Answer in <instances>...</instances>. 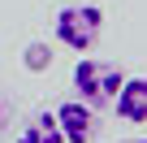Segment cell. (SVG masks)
<instances>
[{"instance_id": "277c9868", "label": "cell", "mask_w": 147, "mask_h": 143, "mask_svg": "<svg viewBox=\"0 0 147 143\" xmlns=\"http://www.w3.org/2000/svg\"><path fill=\"white\" fill-rule=\"evenodd\" d=\"M113 104H117V117H121V121L143 126V121H147V78H125Z\"/></svg>"}, {"instance_id": "8992f818", "label": "cell", "mask_w": 147, "mask_h": 143, "mask_svg": "<svg viewBox=\"0 0 147 143\" xmlns=\"http://www.w3.org/2000/svg\"><path fill=\"white\" fill-rule=\"evenodd\" d=\"M43 65H52V52L43 43H30L26 48V69H43Z\"/></svg>"}, {"instance_id": "3957f363", "label": "cell", "mask_w": 147, "mask_h": 143, "mask_svg": "<svg viewBox=\"0 0 147 143\" xmlns=\"http://www.w3.org/2000/svg\"><path fill=\"white\" fill-rule=\"evenodd\" d=\"M56 126H61L65 143H91L95 139V108L82 100H65L56 108Z\"/></svg>"}, {"instance_id": "6da1fadb", "label": "cell", "mask_w": 147, "mask_h": 143, "mask_svg": "<svg viewBox=\"0 0 147 143\" xmlns=\"http://www.w3.org/2000/svg\"><path fill=\"white\" fill-rule=\"evenodd\" d=\"M121 83H125V69L117 61H104V56H87L82 52L78 65H74V87L82 91V104H91V108L113 104L117 91H121Z\"/></svg>"}, {"instance_id": "5b68a950", "label": "cell", "mask_w": 147, "mask_h": 143, "mask_svg": "<svg viewBox=\"0 0 147 143\" xmlns=\"http://www.w3.org/2000/svg\"><path fill=\"white\" fill-rule=\"evenodd\" d=\"M13 143H65V134L56 126V113H30Z\"/></svg>"}, {"instance_id": "ba28073f", "label": "cell", "mask_w": 147, "mask_h": 143, "mask_svg": "<svg viewBox=\"0 0 147 143\" xmlns=\"http://www.w3.org/2000/svg\"><path fill=\"white\" fill-rule=\"evenodd\" d=\"M121 143H147V139H121Z\"/></svg>"}, {"instance_id": "52a82bcc", "label": "cell", "mask_w": 147, "mask_h": 143, "mask_svg": "<svg viewBox=\"0 0 147 143\" xmlns=\"http://www.w3.org/2000/svg\"><path fill=\"white\" fill-rule=\"evenodd\" d=\"M0 126H5V100H0Z\"/></svg>"}, {"instance_id": "7a4b0ae2", "label": "cell", "mask_w": 147, "mask_h": 143, "mask_svg": "<svg viewBox=\"0 0 147 143\" xmlns=\"http://www.w3.org/2000/svg\"><path fill=\"white\" fill-rule=\"evenodd\" d=\"M52 30H56V39L69 48V52H91L95 43H100V35H104V13L95 9V5H65V9H56V22H52Z\"/></svg>"}]
</instances>
